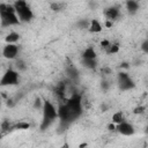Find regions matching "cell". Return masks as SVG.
<instances>
[{"label": "cell", "mask_w": 148, "mask_h": 148, "mask_svg": "<svg viewBox=\"0 0 148 148\" xmlns=\"http://www.w3.org/2000/svg\"><path fill=\"white\" fill-rule=\"evenodd\" d=\"M141 50H142L145 53H148V39H146L145 42H142V44H141Z\"/></svg>", "instance_id": "20"}, {"label": "cell", "mask_w": 148, "mask_h": 148, "mask_svg": "<svg viewBox=\"0 0 148 148\" xmlns=\"http://www.w3.org/2000/svg\"><path fill=\"white\" fill-rule=\"evenodd\" d=\"M15 66H16V69H17V72H21V71H25V68H27V66H25L24 61H23V60H21V59L16 60V64H15Z\"/></svg>", "instance_id": "18"}, {"label": "cell", "mask_w": 148, "mask_h": 148, "mask_svg": "<svg viewBox=\"0 0 148 148\" xmlns=\"http://www.w3.org/2000/svg\"><path fill=\"white\" fill-rule=\"evenodd\" d=\"M119 9L117 7H109L104 10V16L106 17V20L109 21H116L118 17H119Z\"/></svg>", "instance_id": "9"}, {"label": "cell", "mask_w": 148, "mask_h": 148, "mask_svg": "<svg viewBox=\"0 0 148 148\" xmlns=\"http://www.w3.org/2000/svg\"><path fill=\"white\" fill-rule=\"evenodd\" d=\"M30 127V124L29 123H25V121H20L15 125H13V130H28Z\"/></svg>", "instance_id": "17"}, {"label": "cell", "mask_w": 148, "mask_h": 148, "mask_svg": "<svg viewBox=\"0 0 148 148\" xmlns=\"http://www.w3.org/2000/svg\"><path fill=\"white\" fill-rule=\"evenodd\" d=\"M146 111V106L145 105H138L133 109V113L134 114H142Z\"/></svg>", "instance_id": "19"}, {"label": "cell", "mask_w": 148, "mask_h": 148, "mask_svg": "<svg viewBox=\"0 0 148 148\" xmlns=\"http://www.w3.org/2000/svg\"><path fill=\"white\" fill-rule=\"evenodd\" d=\"M116 132H118V133H120L121 135H125V136H131L135 133V128L131 123L125 120L124 123H121L119 125H116Z\"/></svg>", "instance_id": "8"}, {"label": "cell", "mask_w": 148, "mask_h": 148, "mask_svg": "<svg viewBox=\"0 0 148 148\" xmlns=\"http://www.w3.org/2000/svg\"><path fill=\"white\" fill-rule=\"evenodd\" d=\"M110 44H111V42H110V40H108V39H103V40L101 42V46H102L104 50H105L106 47H109V45H110Z\"/></svg>", "instance_id": "21"}, {"label": "cell", "mask_w": 148, "mask_h": 148, "mask_svg": "<svg viewBox=\"0 0 148 148\" xmlns=\"http://www.w3.org/2000/svg\"><path fill=\"white\" fill-rule=\"evenodd\" d=\"M112 25H113V22H112V21L105 20V27H106V28H111Z\"/></svg>", "instance_id": "25"}, {"label": "cell", "mask_w": 148, "mask_h": 148, "mask_svg": "<svg viewBox=\"0 0 148 148\" xmlns=\"http://www.w3.org/2000/svg\"><path fill=\"white\" fill-rule=\"evenodd\" d=\"M34 106H35V108H40V109H42V108H43V102L40 103V99L37 98V99L35 101V105H34Z\"/></svg>", "instance_id": "23"}, {"label": "cell", "mask_w": 148, "mask_h": 148, "mask_svg": "<svg viewBox=\"0 0 148 148\" xmlns=\"http://www.w3.org/2000/svg\"><path fill=\"white\" fill-rule=\"evenodd\" d=\"M18 45L16 44H6L2 49V56L3 58L8 59V60H13V59H16L17 54H18Z\"/></svg>", "instance_id": "7"}, {"label": "cell", "mask_w": 148, "mask_h": 148, "mask_svg": "<svg viewBox=\"0 0 148 148\" xmlns=\"http://www.w3.org/2000/svg\"><path fill=\"white\" fill-rule=\"evenodd\" d=\"M51 9L52 10H59L60 9V5L59 3H56V2H52L51 3Z\"/></svg>", "instance_id": "22"}, {"label": "cell", "mask_w": 148, "mask_h": 148, "mask_svg": "<svg viewBox=\"0 0 148 148\" xmlns=\"http://www.w3.org/2000/svg\"><path fill=\"white\" fill-rule=\"evenodd\" d=\"M43 118H42V124H40V130H46L51 124L54 123V120L59 119L58 116V109L47 99H43Z\"/></svg>", "instance_id": "2"}, {"label": "cell", "mask_w": 148, "mask_h": 148, "mask_svg": "<svg viewBox=\"0 0 148 148\" xmlns=\"http://www.w3.org/2000/svg\"><path fill=\"white\" fill-rule=\"evenodd\" d=\"M0 20H1V27H9V25H16L20 24L21 21L18 20L16 15V10L13 6V3H0Z\"/></svg>", "instance_id": "1"}, {"label": "cell", "mask_w": 148, "mask_h": 148, "mask_svg": "<svg viewBox=\"0 0 148 148\" xmlns=\"http://www.w3.org/2000/svg\"><path fill=\"white\" fill-rule=\"evenodd\" d=\"M20 80V74L15 69H7L6 73L2 75L1 80H0V86L1 87H6V86H15L18 83Z\"/></svg>", "instance_id": "5"}, {"label": "cell", "mask_w": 148, "mask_h": 148, "mask_svg": "<svg viewBox=\"0 0 148 148\" xmlns=\"http://www.w3.org/2000/svg\"><path fill=\"white\" fill-rule=\"evenodd\" d=\"M18 39H20V35H18L17 32H15V31L9 32V34L5 37V42H6L7 44H16V43L18 42Z\"/></svg>", "instance_id": "13"}, {"label": "cell", "mask_w": 148, "mask_h": 148, "mask_svg": "<svg viewBox=\"0 0 148 148\" xmlns=\"http://www.w3.org/2000/svg\"><path fill=\"white\" fill-rule=\"evenodd\" d=\"M119 50H120L119 43H111L109 45V47L105 49V52H106V54H116L119 52Z\"/></svg>", "instance_id": "15"}, {"label": "cell", "mask_w": 148, "mask_h": 148, "mask_svg": "<svg viewBox=\"0 0 148 148\" xmlns=\"http://www.w3.org/2000/svg\"><path fill=\"white\" fill-rule=\"evenodd\" d=\"M82 58H83V59H87V60H96L97 53H96V51L94 50V47L90 46V47H87V49L83 51Z\"/></svg>", "instance_id": "11"}, {"label": "cell", "mask_w": 148, "mask_h": 148, "mask_svg": "<svg viewBox=\"0 0 148 148\" xmlns=\"http://www.w3.org/2000/svg\"><path fill=\"white\" fill-rule=\"evenodd\" d=\"M147 132H148V125H147Z\"/></svg>", "instance_id": "27"}, {"label": "cell", "mask_w": 148, "mask_h": 148, "mask_svg": "<svg viewBox=\"0 0 148 148\" xmlns=\"http://www.w3.org/2000/svg\"><path fill=\"white\" fill-rule=\"evenodd\" d=\"M108 130H109V131H112V132H114V131H116V125H114L113 123L109 124V125H108Z\"/></svg>", "instance_id": "24"}, {"label": "cell", "mask_w": 148, "mask_h": 148, "mask_svg": "<svg viewBox=\"0 0 148 148\" xmlns=\"http://www.w3.org/2000/svg\"><path fill=\"white\" fill-rule=\"evenodd\" d=\"M59 148H71V146H69L67 142H65V143H62V145H61Z\"/></svg>", "instance_id": "26"}, {"label": "cell", "mask_w": 148, "mask_h": 148, "mask_svg": "<svg viewBox=\"0 0 148 148\" xmlns=\"http://www.w3.org/2000/svg\"><path fill=\"white\" fill-rule=\"evenodd\" d=\"M126 9L130 14H135L139 9V2L136 1H133V0H130V1H126Z\"/></svg>", "instance_id": "14"}, {"label": "cell", "mask_w": 148, "mask_h": 148, "mask_svg": "<svg viewBox=\"0 0 148 148\" xmlns=\"http://www.w3.org/2000/svg\"><path fill=\"white\" fill-rule=\"evenodd\" d=\"M66 105L68 106L74 119H77L82 113V97L79 94H73L66 99Z\"/></svg>", "instance_id": "4"}, {"label": "cell", "mask_w": 148, "mask_h": 148, "mask_svg": "<svg viewBox=\"0 0 148 148\" xmlns=\"http://www.w3.org/2000/svg\"><path fill=\"white\" fill-rule=\"evenodd\" d=\"M13 6L16 10V15L21 22H30L34 18V13L27 1L23 0H17L13 2Z\"/></svg>", "instance_id": "3"}, {"label": "cell", "mask_w": 148, "mask_h": 148, "mask_svg": "<svg viewBox=\"0 0 148 148\" xmlns=\"http://www.w3.org/2000/svg\"><path fill=\"white\" fill-rule=\"evenodd\" d=\"M111 121H112L114 125H119V124L124 123V121H125V116H124L123 111H117V112H114V113L112 114V117H111Z\"/></svg>", "instance_id": "12"}, {"label": "cell", "mask_w": 148, "mask_h": 148, "mask_svg": "<svg viewBox=\"0 0 148 148\" xmlns=\"http://www.w3.org/2000/svg\"><path fill=\"white\" fill-rule=\"evenodd\" d=\"M89 31L90 32H92V34H98V32H101L102 31V24H101V22L97 20V18H92L90 22H89Z\"/></svg>", "instance_id": "10"}, {"label": "cell", "mask_w": 148, "mask_h": 148, "mask_svg": "<svg viewBox=\"0 0 148 148\" xmlns=\"http://www.w3.org/2000/svg\"><path fill=\"white\" fill-rule=\"evenodd\" d=\"M82 62H83V66L87 67V68H89V69H95L96 66H97L96 60H87V59H83Z\"/></svg>", "instance_id": "16"}, {"label": "cell", "mask_w": 148, "mask_h": 148, "mask_svg": "<svg viewBox=\"0 0 148 148\" xmlns=\"http://www.w3.org/2000/svg\"><path fill=\"white\" fill-rule=\"evenodd\" d=\"M118 83H119V88L120 90L125 91V90H130L132 88L135 87V83L134 81L131 79V76L125 73V72H120L118 74Z\"/></svg>", "instance_id": "6"}]
</instances>
